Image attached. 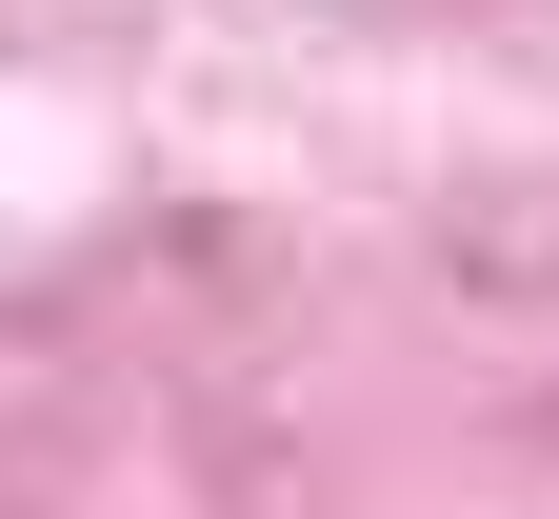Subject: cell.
Wrapping results in <instances>:
<instances>
[]
</instances>
